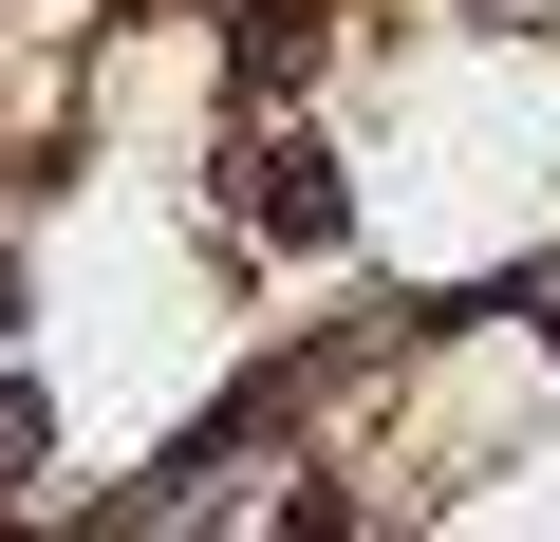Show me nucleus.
<instances>
[{"mask_svg": "<svg viewBox=\"0 0 560 542\" xmlns=\"http://www.w3.org/2000/svg\"><path fill=\"white\" fill-rule=\"evenodd\" d=\"M261 224L280 243H337L355 206H337V150H261Z\"/></svg>", "mask_w": 560, "mask_h": 542, "instance_id": "1", "label": "nucleus"}, {"mask_svg": "<svg viewBox=\"0 0 560 542\" xmlns=\"http://www.w3.org/2000/svg\"><path fill=\"white\" fill-rule=\"evenodd\" d=\"M38 449H57V412H38V393H0V486H20Z\"/></svg>", "mask_w": 560, "mask_h": 542, "instance_id": "2", "label": "nucleus"}, {"mask_svg": "<svg viewBox=\"0 0 560 542\" xmlns=\"http://www.w3.org/2000/svg\"><path fill=\"white\" fill-rule=\"evenodd\" d=\"M541 337H560V319H541Z\"/></svg>", "mask_w": 560, "mask_h": 542, "instance_id": "3", "label": "nucleus"}]
</instances>
